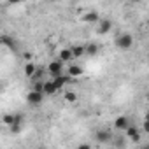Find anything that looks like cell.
I'll use <instances>...</instances> for the list:
<instances>
[{
  "instance_id": "obj_6",
  "label": "cell",
  "mask_w": 149,
  "mask_h": 149,
  "mask_svg": "<svg viewBox=\"0 0 149 149\" xmlns=\"http://www.w3.org/2000/svg\"><path fill=\"white\" fill-rule=\"evenodd\" d=\"M128 126H130V121H128L126 116H118L114 119V128L116 130H126Z\"/></svg>"
},
{
  "instance_id": "obj_21",
  "label": "cell",
  "mask_w": 149,
  "mask_h": 149,
  "mask_svg": "<svg viewBox=\"0 0 149 149\" xmlns=\"http://www.w3.org/2000/svg\"><path fill=\"white\" fill-rule=\"evenodd\" d=\"M42 88H44V81H35V83H33V88H32V91L42 93Z\"/></svg>"
},
{
  "instance_id": "obj_15",
  "label": "cell",
  "mask_w": 149,
  "mask_h": 149,
  "mask_svg": "<svg viewBox=\"0 0 149 149\" xmlns=\"http://www.w3.org/2000/svg\"><path fill=\"white\" fill-rule=\"evenodd\" d=\"M83 19H84L86 23H97V21L100 19V16H98V13H95V11H90L88 14H84V16H83Z\"/></svg>"
},
{
  "instance_id": "obj_23",
  "label": "cell",
  "mask_w": 149,
  "mask_h": 149,
  "mask_svg": "<svg viewBox=\"0 0 149 149\" xmlns=\"http://www.w3.org/2000/svg\"><path fill=\"white\" fill-rule=\"evenodd\" d=\"M77 149H91V146H90V144H79Z\"/></svg>"
},
{
  "instance_id": "obj_10",
  "label": "cell",
  "mask_w": 149,
  "mask_h": 149,
  "mask_svg": "<svg viewBox=\"0 0 149 149\" xmlns=\"http://www.w3.org/2000/svg\"><path fill=\"white\" fill-rule=\"evenodd\" d=\"M58 90L54 88V84H53V81L49 79V81H44V88H42V95H46V97H51V95H54Z\"/></svg>"
},
{
  "instance_id": "obj_18",
  "label": "cell",
  "mask_w": 149,
  "mask_h": 149,
  "mask_svg": "<svg viewBox=\"0 0 149 149\" xmlns=\"http://www.w3.org/2000/svg\"><path fill=\"white\" fill-rule=\"evenodd\" d=\"M23 70H25V74H26V76H28V77H32V76H33V74H35V70H37V67H35V63H32V61H28V63L25 65V68H23Z\"/></svg>"
},
{
  "instance_id": "obj_3",
  "label": "cell",
  "mask_w": 149,
  "mask_h": 149,
  "mask_svg": "<svg viewBox=\"0 0 149 149\" xmlns=\"http://www.w3.org/2000/svg\"><path fill=\"white\" fill-rule=\"evenodd\" d=\"M95 140H97L98 144H107V142L112 140V132H111L109 128H100V130H97V133H95Z\"/></svg>"
},
{
  "instance_id": "obj_16",
  "label": "cell",
  "mask_w": 149,
  "mask_h": 149,
  "mask_svg": "<svg viewBox=\"0 0 149 149\" xmlns=\"http://www.w3.org/2000/svg\"><path fill=\"white\" fill-rule=\"evenodd\" d=\"M74 58H72V53H70V49H61L60 51V61L61 63H65V61H72Z\"/></svg>"
},
{
  "instance_id": "obj_1",
  "label": "cell",
  "mask_w": 149,
  "mask_h": 149,
  "mask_svg": "<svg viewBox=\"0 0 149 149\" xmlns=\"http://www.w3.org/2000/svg\"><path fill=\"white\" fill-rule=\"evenodd\" d=\"M63 63L60 61V60H53V61H49V65H47V72H49V76H51V79H54V77H58V76H63Z\"/></svg>"
},
{
  "instance_id": "obj_2",
  "label": "cell",
  "mask_w": 149,
  "mask_h": 149,
  "mask_svg": "<svg viewBox=\"0 0 149 149\" xmlns=\"http://www.w3.org/2000/svg\"><path fill=\"white\" fill-rule=\"evenodd\" d=\"M116 46L119 49H130L133 46V35L132 33H121L118 39H116Z\"/></svg>"
},
{
  "instance_id": "obj_13",
  "label": "cell",
  "mask_w": 149,
  "mask_h": 149,
  "mask_svg": "<svg viewBox=\"0 0 149 149\" xmlns=\"http://www.w3.org/2000/svg\"><path fill=\"white\" fill-rule=\"evenodd\" d=\"M70 53H72V58H81L84 56V46L83 44H76L70 47Z\"/></svg>"
},
{
  "instance_id": "obj_24",
  "label": "cell",
  "mask_w": 149,
  "mask_h": 149,
  "mask_svg": "<svg viewBox=\"0 0 149 149\" xmlns=\"http://www.w3.org/2000/svg\"><path fill=\"white\" fill-rule=\"evenodd\" d=\"M142 149H149V146H147V144H146V146H142Z\"/></svg>"
},
{
  "instance_id": "obj_17",
  "label": "cell",
  "mask_w": 149,
  "mask_h": 149,
  "mask_svg": "<svg viewBox=\"0 0 149 149\" xmlns=\"http://www.w3.org/2000/svg\"><path fill=\"white\" fill-rule=\"evenodd\" d=\"M63 98L68 102V104H74V102H77V93L76 91H65V95H63Z\"/></svg>"
},
{
  "instance_id": "obj_7",
  "label": "cell",
  "mask_w": 149,
  "mask_h": 149,
  "mask_svg": "<svg viewBox=\"0 0 149 149\" xmlns=\"http://www.w3.org/2000/svg\"><path fill=\"white\" fill-rule=\"evenodd\" d=\"M42 93H37V91H30L28 95H26V102L30 104V105H37V104H40L42 102Z\"/></svg>"
},
{
  "instance_id": "obj_27",
  "label": "cell",
  "mask_w": 149,
  "mask_h": 149,
  "mask_svg": "<svg viewBox=\"0 0 149 149\" xmlns=\"http://www.w3.org/2000/svg\"><path fill=\"white\" fill-rule=\"evenodd\" d=\"M0 25H2V23H0Z\"/></svg>"
},
{
  "instance_id": "obj_11",
  "label": "cell",
  "mask_w": 149,
  "mask_h": 149,
  "mask_svg": "<svg viewBox=\"0 0 149 149\" xmlns=\"http://www.w3.org/2000/svg\"><path fill=\"white\" fill-rule=\"evenodd\" d=\"M84 54L86 56H97L98 54V44L97 42H90L84 46Z\"/></svg>"
},
{
  "instance_id": "obj_19",
  "label": "cell",
  "mask_w": 149,
  "mask_h": 149,
  "mask_svg": "<svg viewBox=\"0 0 149 149\" xmlns=\"http://www.w3.org/2000/svg\"><path fill=\"white\" fill-rule=\"evenodd\" d=\"M2 123L6 125V126H13V123H14V114H11V112H7V114H4V118H2Z\"/></svg>"
},
{
  "instance_id": "obj_22",
  "label": "cell",
  "mask_w": 149,
  "mask_h": 149,
  "mask_svg": "<svg viewBox=\"0 0 149 149\" xmlns=\"http://www.w3.org/2000/svg\"><path fill=\"white\" fill-rule=\"evenodd\" d=\"M23 58H25L26 61H30V60H32V53H28V51H25V53H23Z\"/></svg>"
},
{
  "instance_id": "obj_8",
  "label": "cell",
  "mask_w": 149,
  "mask_h": 149,
  "mask_svg": "<svg viewBox=\"0 0 149 149\" xmlns=\"http://www.w3.org/2000/svg\"><path fill=\"white\" fill-rule=\"evenodd\" d=\"M67 76L68 77H79V76H83V67L81 65H70L67 68Z\"/></svg>"
},
{
  "instance_id": "obj_26",
  "label": "cell",
  "mask_w": 149,
  "mask_h": 149,
  "mask_svg": "<svg viewBox=\"0 0 149 149\" xmlns=\"http://www.w3.org/2000/svg\"><path fill=\"white\" fill-rule=\"evenodd\" d=\"M0 91H2V86H0Z\"/></svg>"
},
{
  "instance_id": "obj_9",
  "label": "cell",
  "mask_w": 149,
  "mask_h": 149,
  "mask_svg": "<svg viewBox=\"0 0 149 149\" xmlns=\"http://www.w3.org/2000/svg\"><path fill=\"white\" fill-rule=\"evenodd\" d=\"M51 81H53V84H54V88H56V90H61V88L70 81V77L63 74V76H58V77H54V79H51Z\"/></svg>"
},
{
  "instance_id": "obj_25",
  "label": "cell",
  "mask_w": 149,
  "mask_h": 149,
  "mask_svg": "<svg viewBox=\"0 0 149 149\" xmlns=\"http://www.w3.org/2000/svg\"><path fill=\"white\" fill-rule=\"evenodd\" d=\"M37 149H46V147H44V146H40V147H37Z\"/></svg>"
},
{
  "instance_id": "obj_4",
  "label": "cell",
  "mask_w": 149,
  "mask_h": 149,
  "mask_svg": "<svg viewBox=\"0 0 149 149\" xmlns=\"http://www.w3.org/2000/svg\"><path fill=\"white\" fill-rule=\"evenodd\" d=\"M23 121H25V118H23V114H14V123H13V126L9 128L13 133H19L21 130H23Z\"/></svg>"
},
{
  "instance_id": "obj_14",
  "label": "cell",
  "mask_w": 149,
  "mask_h": 149,
  "mask_svg": "<svg viewBox=\"0 0 149 149\" xmlns=\"http://www.w3.org/2000/svg\"><path fill=\"white\" fill-rule=\"evenodd\" d=\"M0 44H4V46H7V47H11L13 51L16 49V44H14V39H13V37H9V35H0Z\"/></svg>"
},
{
  "instance_id": "obj_12",
  "label": "cell",
  "mask_w": 149,
  "mask_h": 149,
  "mask_svg": "<svg viewBox=\"0 0 149 149\" xmlns=\"http://www.w3.org/2000/svg\"><path fill=\"white\" fill-rule=\"evenodd\" d=\"M111 28H112V21L111 19H102L100 21V26H98V33L100 35H105L107 32H111Z\"/></svg>"
},
{
  "instance_id": "obj_20",
  "label": "cell",
  "mask_w": 149,
  "mask_h": 149,
  "mask_svg": "<svg viewBox=\"0 0 149 149\" xmlns=\"http://www.w3.org/2000/svg\"><path fill=\"white\" fill-rule=\"evenodd\" d=\"M42 74H44V68H40V67H37V70H35V74H33V76L30 77L33 83L35 81H40V77H42Z\"/></svg>"
},
{
  "instance_id": "obj_5",
  "label": "cell",
  "mask_w": 149,
  "mask_h": 149,
  "mask_svg": "<svg viewBox=\"0 0 149 149\" xmlns=\"http://www.w3.org/2000/svg\"><path fill=\"white\" fill-rule=\"evenodd\" d=\"M126 135H128V139L133 140V142H140V137H142L140 130H139L137 126H132V125L126 128Z\"/></svg>"
}]
</instances>
